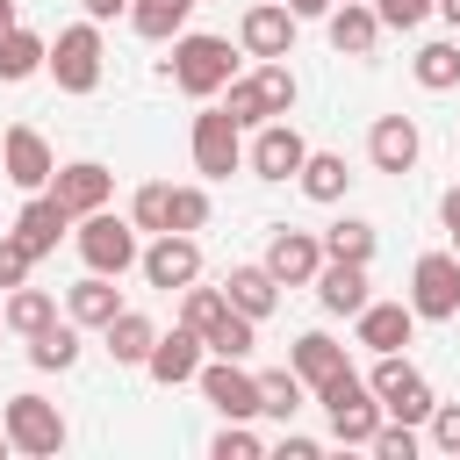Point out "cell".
Listing matches in <instances>:
<instances>
[{
	"label": "cell",
	"mask_w": 460,
	"mask_h": 460,
	"mask_svg": "<svg viewBox=\"0 0 460 460\" xmlns=\"http://www.w3.org/2000/svg\"><path fill=\"white\" fill-rule=\"evenodd\" d=\"M165 79H172L187 101H216V93L237 79V50H230V36L180 29V36H172V58H165Z\"/></svg>",
	"instance_id": "1"
},
{
	"label": "cell",
	"mask_w": 460,
	"mask_h": 460,
	"mask_svg": "<svg viewBox=\"0 0 460 460\" xmlns=\"http://www.w3.org/2000/svg\"><path fill=\"white\" fill-rule=\"evenodd\" d=\"M295 72H288V58H259V72H237L230 86H223V115L237 122V129H259V122H273V115H295Z\"/></svg>",
	"instance_id": "2"
},
{
	"label": "cell",
	"mask_w": 460,
	"mask_h": 460,
	"mask_svg": "<svg viewBox=\"0 0 460 460\" xmlns=\"http://www.w3.org/2000/svg\"><path fill=\"white\" fill-rule=\"evenodd\" d=\"M316 402H323V417H331V438H338V446H367V438L381 431V417H388V410H381V395H374L352 367H345V374H331V381L316 388Z\"/></svg>",
	"instance_id": "3"
},
{
	"label": "cell",
	"mask_w": 460,
	"mask_h": 460,
	"mask_svg": "<svg viewBox=\"0 0 460 460\" xmlns=\"http://www.w3.org/2000/svg\"><path fill=\"white\" fill-rule=\"evenodd\" d=\"M101 65H108L101 22H72V29H58V43L43 50V72L58 79V93H93V86H101Z\"/></svg>",
	"instance_id": "4"
},
{
	"label": "cell",
	"mask_w": 460,
	"mask_h": 460,
	"mask_svg": "<svg viewBox=\"0 0 460 460\" xmlns=\"http://www.w3.org/2000/svg\"><path fill=\"white\" fill-rule=\"evenodd\" d=\"M72 237H79V259H86V273H108V280H122V273L137 266V252H144V244H137L144 230H137L129 216H115V208H93V216H79V230H72Z\"/></svg>",
	"instance_id": "5"
},
{
	"label": "cell",
	"mask_w": 460,
	"mask_h": 460,
	"mask_svg": "<svg viewBox=\"0 0 460 460\" xmlns=\"http://www.w3.org/2000/svg\"><path fill=\"white\" fill-rule=\"evenodd\" d=\"M0 431H7V446L14 453H29V460H50V453H65V417H58V402H43V395H7V410H0Z\"/></svg>",
	"instance_id": "6"
},
{
	"label": "cell",
	"mask_w": 460,
	"mask_h": 460,
	"mask_svg": "<svg viewBox=\"0 0 460 460\" xmlns=\"http://www.w3.org/2000/svg\"><path fill=\"white\" fill-rule=\"evenodd\" d=\"M367 388H374V395H381V410H388V417H402V424H424V417H431V402H438V395H431V381H424L402 352H374Z\"/></svg>",
	"instance_id": "7"
},
{
	"label": "cell",
	"mask_w": 460,
	"mask_h": 460,
	"mask_svg": "<svg viewBox=\"0 0 460 460\" xmlns=\"http://www.w3.org/2000/svg\"><path fill=\"white\" fill-rule=\"evenodd\" d=\"M410 309H417V323H453L460 316V259L453 252H424L410 266Z\"/></svg>",
	"instance_id": "8"
},
{
	"label": "cell",
	"mask_w": 460,
	"mask_h": 460,
	"mask_svg": "<svg viewBox=\"0 0 460 460\" xmlns=\"http://www.w3.org/2000/svg\"><path fill=\"white\" fill-rule=\"evenodd\" d=\"M137 273H144L158 295H180L187 280H201V244H194V230H158V237L137 252Z\"/></svg>",
	"instance_id": "9"
},
{
	"label": "cell",
	"mask_w": 460,
	"mask_h": 460,
	"mask_svg": "<svg viewBox=\"0 0 460 460\" xmlns=\"http://www.w3.org/2000/svg\"><path fill=\"white\" fill-rule=\"evenodd\" d=\"M187 151H194V172H201V180H230V172L244 165V129H237L223 108H201Z\"/></svg>",
	"instance_id": "10"
},
{
	"label": "cell",
	"mask_w": 460,
	"mask_h": 460,
	"mask_svg": "<svg viewBox=\"0 0 460 460\" xmlns=\"http://www.w3.org/2000/svg\"><path fill=\"white\" fill-rule=\"evenodd\" d=\"M302 158H309V137H302L288 115L259 122V129H252V144H244V165H252L259 180H295V172H302Z\"/></svg>",
	"instance_id": "11"
},
{
	"label": "cell",
	"mask_w": 460,
	"mask_h": 460,
	"mask_svg": "<svg viewBox=\"0 0 460 460\" xmlns=\"http://www.w3.org/2000/svg\"><path fill=\"white\" fill-rule=\"evenodd\" d=\"M280 288H309L316 280V266H323V237L316 230H295V223H280L273 237H266V259H259Z\"/></svg>",
	"instance_id": "12"
},
{
	"label": "cell",
	"mask_w": 460,
	"mask_h": 460,
	"mask_svg": "<svg viewBox=\"0 0 460 460\" xmlns=\"http://www.w3.org/2000/svg\"><path fill=\"white\" fill-rule=\"evenodd\" d=\"M0 172L22 187V194H43L50 187V172H58V158H50V144H43V129H29V122H14L7 137H0Z\"/></svg>",
	"instance_id": "13"
},
{
	"label": "cell",
	"mask_w": 460,
	"mask_h": 460,
	"mask_svg": "<svg viewBox=\"0 0 460 460\" xmlns=\"http://www.w3.org/2000/svg\"><path fill=\"white\" fill-rule=\"evenodd\" d=\"M50 194H58V208L79 223V216L108 208V194H115V172H108L101 158H72V165H58V172H50Z\"/></svg>",
	"instance_id": "14"
},
{
	"label": "cell",
	"mask_w": 460,
	"mask_h": 460,
	"mask_svg": "<svg viewBox=\"0 0 460 460\" xmlns=\"http://www.w3.org/2000/svg\"><path fill=\"white\" fill-rule=\"evenodd\" d=\"M201 359H208L201 331L172 323V331H158V338H151V352H144V374H151L158 388H180V381H194V374H201Z\"/></svg>",
	"instance_id": "15"
},
{
	"label": "cell",
	"mask_w": 460,
	"mask_h": 460,
	"mask_svg": "<svg viewBox=\"0 0 460 460\" xmlns=\"http://www.w3.org/2000/svg\"><path fill=\"white\" fill-rule=\"evenodd\" d=\"M194 381L216 417H259V374H244V359H201Z\"/></svg>",
	"instance_id": "16"
},
{
	"label": "cell",
	"mask_w": 460,
	"mask_h": 460,
	"mask_svg": "<svg viewBox=\"0 0 460 460\" xmlns=\"http://www.w3.org/2000/svg\"><path fill=\"white\" fill-rule=\"evenodd\" d=\"M237 50L244 58H288L295 50V14L280 0H252L244 22H237Z\"/></svg>",
	"instance_id": "17"
},
{
	"label": "cell",
	"mask_w": 460,
	"mask_h": 460,
	"mask_svg": "<svg viewBox=\"0 0 460 460\" xmlns=\"http://www.w3.org/2000/svg\"><path fill=\"white\" fill-rule=\"evenodd\" d=\"M424 158V129L410 122V115H374V129H367V165L374 172H410Z\"/></svg>",
	"instance_id": "18"
},
{
	"label": "cell",
	"mask_w": 460,
	"mask_h": 460,
	"mask_svg": "<svg viewBox=\"0 0 460 460\" xmlns=\"http://www.w3.org/2000/svg\"><path fill=\"white\" fill-rule=\"evenodd\" d=\"M352 338H359L367 352H402V345L417 338V309H410V302H367V309L352 316Z\"/></svg>",
	"instance_id": "19"
},
{
	"label": "cell",
	"mask_w": 460,
	"mask_h": 460,
	"mask_svg": "<svg viewBox=\"0 0 460 460\" xmlns=\"http://www.w3.org/2000/svg\"><path fill=\"white\" fill-rule=\"evenodd\" d=\"M323 36H331L338 58H374V43H381V14H374L367 0H338V7L323 14Z\"/></svg>",
	"instance_id": "20"
},
{
	"label": "cell",
	"mask_w": 460,
	"mask_h": 460,
	"mask_svg": "<svg viewBox=\"0 0 460 460\" xmlns=\"http://www.w3.org/2000/svg\"><path fill=\"white\" fill-rule=\"evenodd\" d=\"M309 288H316V302H323L331 316H359V309L374 302V295H367V266H359V259H323Z\"/></svg>",
	"instance_id": "21"
},
{
	"label": "cell",
	"mask_w": 460,
	"mask_h": 460,
	"mask_svg": "<svg viewBox=\"0 0 460 460\" xmlns=\"http://www.w3.org/2000/svg\"><path fill=\"white\" fill-rule=\"evenodd\" d=\"M65 230H72V216L58 208V194H50V187H43V194H29V201H22V216H14V237H22L36 259H43V252H58V237H65Z\"/></svg>",
	"instance_id": "22"
},
{
	"label": "cell",
	"mask_w": 460,
	"mask_h": 460,
	"mask_svg": "<svg viewBox=\"0 0 460 460\" xmlns=\"http://www.w3.org/2000/svg\"><path fill=\"white\" fill-rule=\"evenodd\" d=\"M288 367H295V374H302V388L316 395V388H323L331 374H345L352 359H345V345H338V338H323V331H302V338L288 345Z\"/></svg>",
	"instance_id": "23"
},
{
	"label": "cell",
	"mask_w": 460,
	"mask_h": 460,
	"mask_svg": "<svg viewBox=\"0 0 460 460\" xmlns=\"http://www.w3.org/2000/svg\"><path fill=\"white\" fill-rule=\"evenodd\" d=\"M223 295H230V309H244L252 323H266V316L280 309V280H273L266 266H230V273H223Z\"/></svg>",
	"instance_id": "24"
},
{
	"label": "cell",
	"mask_w": 460,
	"mask_h": 460,
	"mask_svg": "<svg viewBox=\"0 0 460 460\" xmlns=\"http://www.w3.org/2000/svg\"><path fill=\"white\" fill-rule=\"evenodd\" d=\"M115 309H122V288H115L108 273H86V280H72V288H65V316H72L79 331H101Z\"/></svg>",
	"instance_id": "25"
},
{
	"label": "cell",
	"mask_w": 460,
	"mask_h": 460,
	"mask_svg": "<svg viewBox=\"0 0 460 460\" xmlns=\"http://www.w3.org/2000/svg\"><path fill=\"white\" fill-rule=\"evenodd\" d=\"M151 338H158V323H151L144 309H115V316L101 323V345H108V359H115V367H144Z\"/></svg>",
	"instance_id": "26"
},
{
	"label": "cell",
	"mask_w": 460,
	"mask_h": 460,
	"mask_svg": "<svg viewBox=\"0 0 460 460\" xmlns=\"http://www.w3.org/2000/svg\"><path fill=\"white\" fill-rule=\"evenodd\" d=\"M295 187H302L309 201H323V208H331V201H345V194H352V165H345L338 151H309V158H302V172H295Z\"/></svg>",
	"instance_id": "27"
},
{
	"label": "cell",
	"mask_w": 460,
	"mask_h": 460,
	"mask_svg": "<svg viewBox=\"0 0 460 460\" xmlns=\"http://www.w3.org/2000/svg\"><path fill=\"white\" fill-rule=\"evenodd\" d=\"M0 323H7L14 338H36L43 323H58V295L22 280V288H7V302H0Z\"/></svg>",
	"instance_id": "28"
},
{
	"label": "cell",
	"mask_w": 460,
	"mask_h": 460,
	"mask_svg": "<svg viewBox=\"0 0 460 460\" xmlns=\"http://www.w3.org/2000/svg\"><path fill=\"white\" fill-rule=\"evenodd\" d=\"M43 50H50V43H43L36 29H22V22H14V29H0V86L36 79V72H43Z\"/></svg>",
	"instance_id": "29"
},
{
	"label": "cell",
	"mask_w": 460,
	"mask_h": 460,
	"mask_svg": "<svg viewBox=\"0 0 460 460\" xmlns=\"http://www.w3.org/2000/svg\"><path fill=\"white\" fill-rule=\"evenodd\" d=\"M194 7H201V0H129V29H137L144 43H172Z\"/></svg>",
	"instance_id": "30"
},
{
	"label": "cell",
	"mask_w": 460,
	"mask_h": 460,
	"mask_svg": "<svg viewBox=\"0 0 460 460\" xmlns=\"http://www.w3.org/2000/svg\"><path fill=\"white\" fill-rule=\"evenodd\" d=\"M29 367H36V374L79 367V323H72V316H65V323H43V331L29 338Z\"/></svg>",
	"instance_id": "31"
},
{
	"label": "cell",
	"mask_w": 460,
	"mask_h": 460,
	"mask_svg": "<svg viewBox=\"0 0 460 460\" xmlns=\"http://www.w3.org/2000/svg\"><path fill=\"white\" fill-rule=\"evenodd\" d=\"M201 345H208V359H252V345H259V323H252L244 309H223V316L201 331Z\"/></svg>",
	"instance_id": "32"
},
{
	"label": "cell",
	"mask_w": 460,
	"mask_h": 460,
	"mask_svg": "<svg viewBox=\"0 0 460 460\" xmlns=\"http://www.w3.org/2000/svg\"><path fill=\"white\" fill-rule=\"evenodd\" d=\"M316 237H323V259H359V266H367V259H374V244H381V230H374L367 216H338V223H331V230H316Z\"/></svg>",
	"instance_id": "33"
},
{
	"label": "cell",
	"mask_w": 460,
	"mask_h": 460,
	"mask_svg": "<svg viewBox=\"0 0 460 460\" xmlns=\"http://www.w3.org/2000/svg\"><path fill=\"white\" fill-rule=\"evenodd\" d=\"M302 402H309V388H302L295 367H266V374H259V417H280V424H288Z\"/></svg>",
	"instance_id": "34"
},
{
	"label": "cell",
	"mask_w": 460,
	"mask_h": 460,
	"mask_svg": "<svg viewBox=\"0 0 460 460\" xmlns=\"http://www.w3.org/2000/svg\"><path fill=\"white\" fill-rule=\"evenodd\" d=\"M410 72H417L424 93H453V86H460V43H424V50L410 58Z\"/></svg>",
	"instance_id": "35"
},
{
	"label": "cell",
	"mask_w": 460,
	"mask_h": 460,
	"mask_svg": "<svg viewBox=\"0 0 460 460\" xmlns=\"http://www.w3.org/2000/svg\"><path fill=\"white\" fill-rule=\"evenodd\" d=\"M165 230H208V187H165Z\"/></svg>",
	"instance_id": "36"
},
{
	"label": "cell",
	"mask_w": 460,
	"mask_h": 460,
	"mask_svg": "<svg viewBox=\"0 0 460 460\" xmlns=\"http://www.w3.org/2000/svg\"><path fill=\"white\" fill-rule=\"evenodd\" d=\"M223 309H230V295H223V288H201V280H187V288H180V323H187V331H208Z\"/></svg>",
	"instance_id": "37"
},
{
	"label": "cell",
	"mask_w": 460,
	"mask_h": 460,
	"mask_svg": "<svg viewBox=\"0 0 460 460\" xmlns=\"http://www.w3.org/2000/svg\"><path fill=\"white\" fill-rule=\"evenodd\" d=\"M266 446H259V431H252V417H223V431L208 438V460H259Z\"/></svg>",
	"instance_id": "38"
},
{
	"label": "cell",
	"mask_w": 460,
	"mask_h": 460,
	"mask_svg": "<svg viewBox=\"0 0 460 460\" xmlns=\"http://www.w3.org/2000/svg\"><path fill=\"white\" fill-rule=\"evenodd\" d=\"M367 446H374L381 460H417V446H424V438H417V424H402V417H381V431H374Z\"/></svg>",
	"instance_id": "39"
},
{
	"label": "cell",
	"mask_w": 460,
	"mask_h": 460,
	"mask_svg": "<svg viewBox=\"0 0 460 460\" xmlns=\"http://www.w3.org/2000/svg\"><path fill=\"white\" fill-rule=\"evenodd\" d=\"M29 266H36V252H29L14 230H0V288H22V280H29Z\"/></svg>",
	"instance_id": "40"
},
{
	"label": "cell",
	"mask_w": 460,
	"mask_h": 460,
	"mask_svg": "<svg viewBox=\"0 0 460 460\" xmlns=\"http://www.w3.org/2000/svg\"><path fill=\"white\" fill-rule=\"evenodd\" d=\"M424 424H431L424 438H431L438 453H453V460H460V402H431V417H424Z\"/></svg>",
	"instance_id": "41"
},
{
	"label": "cell",
	"mask_w": 460,
	"mask_h": 460,
	"mask_svg": "<svg viewBox=\"0 0 460 460\" xmlns=\"http://www.w3.org/2000/svg\"><path fill=\"white\" fill-rule=\"evenodd\" d=\"M367 7L381 14V29H417L431 14V0H367Z\"/></svg>",
	"instance_id": "42"
},
{
	"label": "cell",
	"mask_w": 460,
	"mask_h": 460,
	"mask_svg": "<svg viewBox=\"0 0 460 460\" xmlns=\"http://www.w3.org/2000/svg\"><path fill=\"white\" fill-rule=\"evenodd\" d=\"M280 453H288V460H316L323 446H316V438H302V431H288V438H280Z\"/></svg>",
	"instance_id": "43"
},
{
	"label": "cell",
	"mask_w": 460,
	"mask_h": 460,
	"mask_svg": "<svg viewBox=\"0 0 460 460\" xmlns=\"http://www.w3.org/2000/svg\"><path fill=\"white\" fill-rule=\"evenodd\" d=\"M280 7H288V14H295V22H316V14H331V7H338V0H280Z\"/></svg>",
	"instance_id": "44"
},
{
	"label": "cell",
	"mask_w": 460,
	"mask_h": 460,
	"mask_svg": "<svg viewBox=\"0 0 460 460\" xmlns=\"http://www.w3.org/2000/svg\"><path fill=\"white\" fill-rule=\"evenodd\" d=\"M86 7V22H115V14H129V0H79Z\"/></svg>",
	"instance_id": "45"
},
{
	"label": "cell",
	"mask_w": 460,
	"mask_h": 460,
	"mask_svg": "<svg viewBox=\"0 0 460 460\" xmlns=\"http://www.w3.org/2000/svg\"><path fill=\"white\" fill-rule=\"evenodd\" d=\"M438 216H446V230H460V187H453V194L438 201Z\"/></svg>",
	"instance_id": "46"
},
{
	"label": "cell",
	"mask_w": 460,
	"mask_h": 460,
	"mask_svg": "<svg viewBox=\"0 0 460 460\" xmlns=\"http://www.w3.org/2000/svg\"><path fill=\"white\" fill-rule=\"evenodd\" d=\"M431 14H446V22L460 29V0H431Z\"/></svg>",
	"instance_id": "47"
},
{
	"label": "cell",
	"mask_w": 460,
	"mask_h": 460,
	"mask_svg": "<svg viewBox=\"0 0 460 460\" xmlns=\"http://www.w3.org/2000/svg\"><path fill=\"white\" fill-rule=\"evenodd\" d=\"M14 22H22V14H14V0H0V29H14Z\"/></svg>",
	"instance_id": "48"
},
{
	"label": "cell",
	"mask_w": 460,
	"mask_h": 460,
	"mask_svg": "<svg viewBox=\"0 0 460 460\" xmlns=\"http://www.w3.org/2000/svg\"><path fill=\"white\" fill-rule=\"evenodd\" d=\"M453 259H460V230H453Z\"/></svg>",
	"instance_id": "49"
},
{
	"label": "cell",
	"mask_w": 460,
	"mask_h": 460,
	"mask_svg": "<svg viewBox=\"0 0 460 460\" xmlns=\"http://www.w3.org/2000/svg\"><path fill=\"white\" fill-rule=\"evenodd\" d=\"M0 331H7V323H0Z\"/></svg>",
	"instance_id": "50"
}]
</instances>
